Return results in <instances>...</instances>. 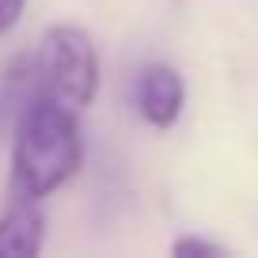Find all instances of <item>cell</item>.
<instances>
[{"label":"cell","mask_w":258,"mask_h":258,"mask_svg":"<svg viewBox=\"0 0 258 258\" xmlns=\"http://www.w3.org/2000/svg\"><path fill=\"white\" fill-rule=\"evenodd\" d=\"M103 84L99 49L88 31L73 23H57L34 42L31 53L16 57L4 73V103L23 110L31 99H61V103L88 110Z\"/></svg>","instance_id":"obj_2"},{"label":"cell","mask_w":258,"mask_h":258,"mask_svg":"<svg viewBox=\"0 0 258 258\" xmlns=\"http://www.w3.org/2000/svg\"><path fill=\"white\" fill-rule=\"evenodd\" d=\"M23 8H27V0H0V38H4V34L19 23Z\"/></svg>","instance_id":"obj_6"},{"label":"cell","mask_w":258,"mask_h":258,"mask_svg":"<svg viewBox=\"0 0 258 258\" xmlns=\"http://www.w3.org/2000/svg\"><path fill=\"white\" fill-rule=\"evenodd\" d=\"M175 254H228L224 243H213V239H202V235H182V239L171 243Z\"/></svg>","instance_id":"obj_5"},{"label":"cell","mask_w":258,"mask_h":258,"mask_svg":"<svg viewBox=\"0 0 258 258\" xmlns=\"http://www.w3.org/2000/svg\"><path fill=\"white\" fill-rule=\"evenodd\" d=\"M133 106L152 129H171L186 106V84L171 64H145L133 84Z\"/></svg>","instance_id":"obj_3"},{"label":"cell","mask_w":258,"mask_h":258,"mask_svg":"<svg viewBox=\"0 0 258 258\" xmlns=\"http://www.w3.org/2000/svg\"><path fill=\"white\" fill-rule=\"evenodd\" d=\"M76 114L80 110L61 99H31L16 114L8 205H38L80 171L84 133Z\"/></svg>","instance_id":"obj_1"},{"label":"cell","mask_w":258,"mask_h":258,"mask_svg":"<svg viewBox=\"0 0 258 258\" xmlns=\"http://www.w3.org/2000/svg\"><path fill=\"white\" fill-rule=\"evenodd\" d=\"M46 243V217L38 205H8L0 217V254L4 258H34Z\"/></svg>","instance_id":"obj_4"}]
</instances>
